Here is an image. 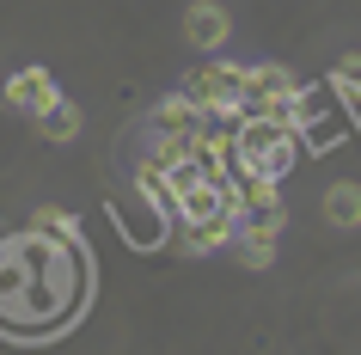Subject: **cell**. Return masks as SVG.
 Here are the masks:
<instances>
[{
	"instance_id": "obj_1",
	"label": "cell",
	"mask_w": 361,
	"mask_h": 355,
	"mask_svg": "<svg viewBox=\"0 0 361 355\" xmlns=\"http://www.w3.org/2000/svg\"><path fill=\"white\" fill-rule=\"evenodd\" d=\"M86 294V251L43 227L0 239V331L43 337L68 325Z\"/></svg>"
},
{
	"instance_id": "obj_2",
	"label": "cell",
	"mask_w": 361,
	"mask_h": 355,
	"mask_svg": "<svg viewBox=\"0 0 361 355\" xmlns=\"http://www.w3.org/2000/svg\"><path fill=\"white\" fill-rule=\"evenodd\" d=\"M300 153V129L282 116H239L233 123V172L239 178H282Z\"/></svg>"
},
{
	"instance_id": "obj_3",
	"label": "cell",
	"mask_w": 361,
	"mask_h": 355,
	"mask_svg": "<svg viewBox=\"0 0 361 355\" xmlns=\"http://www.w3.org/2000/svg\"><path fill=\"white\" fill-rule=\"evenodd\" d=\"M184 92H190L209 116L239 123V104H245V68H239V61H202V68H190Z\"/></svg>"
},
{
	"instance_id": "obj_4",
	"label": "cell",
	"mask_w": 361,
	"mask_h": 355,
	"mask_svg": "<svg viewBox=\"0 0 361 355\" xmlns=\"http://www.w3.org/2000/svg\"><path fill=\"white\" fill-rule=\"evenodd\" d=\"M227 37H233V19H227L221 0H190V6H184V43H190V49L214 56V49H227Z\"/></svg>"
},
{
	"instance_id": "obj_5",
	"label": "cell",
	"mask_w": 361,
	"mask_h": 355,
	"mask_svg": "<svg viewBox=\"0 0 361 355\" xmlns=\"http://www.w3.org/2000/svg\"><path fill=\"white\" fill-rule=\"evenodd\" d=\"M56 98H61L56 74H49V68H37V61H31V68H13V74H6V104H13V111L43 116L49 104H56Z\"/></svg>"
},
{
	"instance_id": "obj_6",
	"label": "cell",
	"mask_w": 361,
	"mask_h": 355,
	"mask_svg": "<svg viewBox=\"0 0 361 355\" xmlns=\"http://www.w3.org/2000/svg\"><path fill=\"white\" fill-rule=\"evenodd\" d=\"M276 184H282V178H239V203H245V221L282 233L288 208H282V190H276Z\"/></svg>"
},
{
	"instance_id": "obj_7",
	"label": "cell",
	"mask_w": 361,
	"mask_h": 355,
	"mask_svg": "<svg viewBox=\"0 0 361 355\" xmlns=\"http://www.w3.org/2000/svg\"><path fill=\"white\" fill-rule=\"evenodd\" d=\"M153 129H171V135H190V129H209V111L196 104L184 86L178 92H166L159 104H153Z\"/></svg>"
},
{
	"instance_id": "obj_8",
	"label": "cell",
	"mask_w": 361,
	"mask_h": 355,
	"mask_svg": "<svg viewBox=\"0 0 361 355\" xmlns=\"http://www.w3.org/2000/svg\"><path fill=\"white\" fill-rule=\"evenodd\" d=\"M239 221H245V215H214V221H190V227H184V251H190V258H202V251H221L227 239H239Z\"/></svg>"
},
{
	"instance_id": "obj_9",
	"label": "cell",
	"mask_w": 361,
	"mask_h": 355,
	"mask_svg": "<svg viewBox=\"0 0 361 355\" xmlns=\"http://www.w3.org/2000/svg\"><path fill=\"white\" fill-rule=\"evenodd\" d=\"M239 263L245 270H269L276 263V227H257V221H239Z\"/></svg>"
},
{
	"instance_id": "obj_10",
	"label": "cell",
	"mask_w": 361,
	"mask_h": 355,
	"mask_svg": "<svg viewBox=\"0 0 361 355\" xmlns=\"http://www.w3.org/2000/svg\"><path fill=\"white\" fill-rule=\"evenodd\" d=\"M37 129H43V141H74V135L86 129V111H80L74 98H56V104L37 116Z\"/></svg>"
},
{
	"instance_id": "obj_11",
	"label": "cell",
	"mask_w": 361,
	"mask_h": 355,
	"mask_svg": "<svg viewBox=\"0 0 361 355\" xmlns=\"http://www.w3.org/2000/svg\"><path fill=\"white\" fill-rule=\"evenodd\" d=\"M324 221L331 227H361V184H331L324 190Z\"/></svg>"
},
{
	"instance_id": "obj_12",
	"label": "cell",
	"mask_w": 361,
	"mask_h": 355,
	"mask_svg": "<svg viewBox=\"0 0 361 355\" xmlns=\"http://www.w3.org/2000/svg\"><path fill=\"white\" fill-rule=\"evenodd\" d=\"M31 227H43V233H56V239H68V245L86 251V227H80V215H68V208H31Z\"/></svg>"
},
{
	"instance_id": "obj_13",
	"label": "cell",
	"mask_w": 361,
	"mask_h": 355,
	"mask_svg": "<svg viewBox=\"0 0 361 355\" xmlns=\"http://www.w3.org/2000/svg\"><path fill=\"white\" fill-rule=\"evenodd\" d=\"M331 86H337L349 104H361V49H355V56H343L337 68H331Z\"/></svg>"
}]
</instances>
